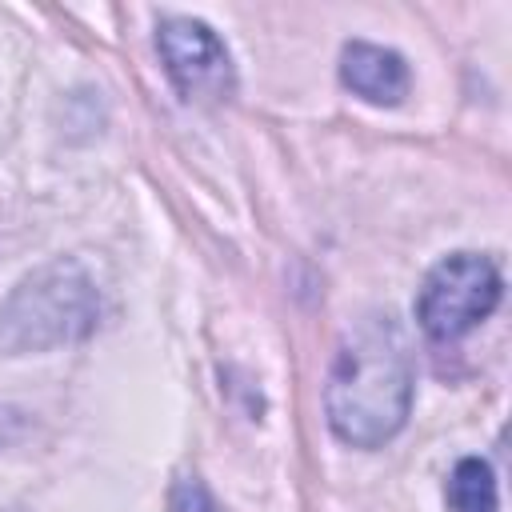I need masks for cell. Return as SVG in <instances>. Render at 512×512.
I'll return each mask as SVG.
<instances>
[{
  "label": "cell",
  "mask_w": 512,
  "mask_h": 512,
  "mask_svg": "<svg viewBox=\"0 0 512 512\" xmlns=\"http://www.w3.org/2000/svg\"><path fill=\"white\" fill-rule=\"evenodd\" d=\"M412 352L388 312L360 320L328 372L324 412L336 440L352 448H380L412 412Z\"/></svg>",
  "instance_id": "obj_1"
},
{
  "label": "cell",
  "mask_w": 512,
  "mask_h": 512,
  "mask_svg": "<svg viewBox=\"0 0 512 512\" xmlns=\"http://www.w3.org/2000/svg\"><path fill=\"white\" fill-rule=\"evenodd\" d=\"M100 324V292L76 260H52L24 276L0 300V356L48 352L92 336Z\"/></svg>",
  "instance_id": "obj_2"
},
{
  "label": "cell",
  "mask_w": 512,
  "mask_h": 512,
  "mask_svg": "<svg viewBox=\"0 0 512 512\" xmlns=\"http://www.w3.org/2000/svg\"><path fill=\"white\" fill-rule=\"evenodd\" d=\"M500 268L480 252H452L444 256L416 296V320L428 340H460L480 320L492 316L500 304Z\"/></svg>",
  "instance_id": "obj_3"
},
{
  "label": "cell",
  "mask_w": 512,
  "mask_h": 512,
  "mask_svg": "<svg viewBox=\"0 0 512 512\" xmlns=\"http://www.w3.org/2000/svg\"><path fill=\"white\" fill-rule=\"evenodd\" d=\"M160 60L188 104H220L236 92V68L224 40L192 16H164L156 28Z\"/></svg>",
  "instance_id": "obj_4"
},
{
  "label": "cell",
  "mask_w": 512,
  "mask_h": 512,
  "mask_svg": "<svg viewBox=\"0 0 512 512\" xmlns=\"http://www.w3.org/2000/svg\"><path fill=\"white\" fill-rule=\"evenodd\" d=\"M340 80L344 88H352L360 100L380 104V108H396L408 96V64L400 52L368 44V40H352L340 52Z\"/></svg>",
  "instance_id": "obj_5"
},
{
  "label": "cell",
  "mask_w": 512,
  "mask_h": 512,
  "mask_svg": "<svg viewBox=\"0 0 512 512\" xmlns=\"http://www.w3.org/2000/svg\"><path fill=\"white\" fill-rule=\"evenodd\" d=\"M448 508L452 512H496V476L488 460L464 456L448 476Z\"/></svg>",
  "instance_id": "obj_6"
},
{
  "label": "cell",
  "mask_w": 512,
  "mask_h": 512,
  "mask_svg": "<svg viewBox=\"0 0 512 512\" xmlns=\"http://www.w3.org/2000/svg\"><path fill=\"white\" fill-rule=\"evenodd\" d=\"M168 512H224V508L212 500V492L204 488L200 476H188L184 472L172 484V492H168Z\"/></svg>",
  "instance_id": "obj_7"
},
{
  "label": "cell",
  "mask_w": 512,
  "mask_h": 512,
  "mask_svg": "<svg viewBox=\"0 0 512 512\" xmlns=\"http://www.w3.org/2000/svg\"><path fill=\"white\" fill-rule=\"evenodd\" d=\"M32 432V416L24 408H12V404H0V448L24 440Z\"/></svg>",
  "instance_id": "obj_8"
}]
</instances>
